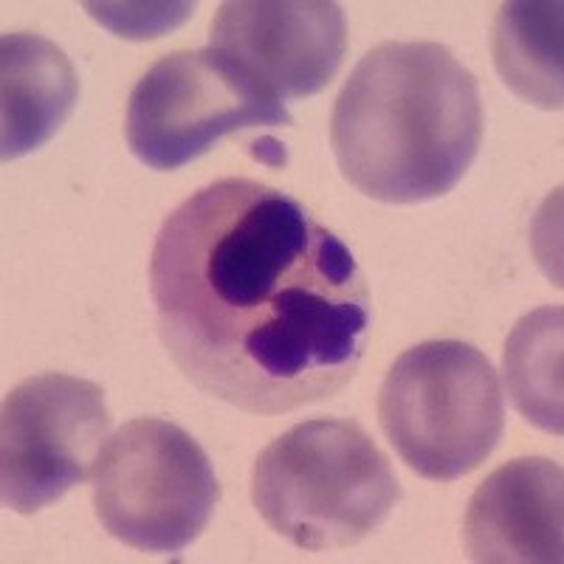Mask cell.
<instances>
[{"instance_id": "cell-1", "label": "cell", "mask_w": 564, "mask_h": 564, "mask_svg": "<svg viewBox=\"0 0 564 564\" xmlns=\"http://www.w3.org/2000/svg\"><path fill=\"white\" fill-rule=\"evenodd\" d=\"M159 339L204 395L285 415L345 390L372 308L352 251L302 200L220 178L170 212L150 257Z\"/></svg>"}, {"instance_id": "cell-2", "label": "cell", "mask_w": 564, "mask_h": 564, "mask_svg": "<svg viewBox=\"0 0 564 564\" xmlns=\"http://www.w3.org/2000/svg\"><path fill=\"white\" fill-rule=\"evenodd\" d=\"M482 139L480 83L441 43H381L361 57L330 119L339 173L381 204L449 195Z\"/></svg>"}, {"instance_id": "cell-3", "label": "cell", "mask_w": 564, "mask_h": 564, "mask_svg": "<svg viewBox=\"0 0 564 564\" xmlns=\"http://www.w3.org/2000/svg\"><path fill=\"white\" fill-rule=\"evenodd\" d=\"M401 500L392 466L356 421H302L251 471V502L300 551H339L379 531Z\"/></svg>"}, {"instance_id": "cell-4", "label": "cell", "mask_w": 564, "mask_h": 564, "mask_svg": "<svg viewBox=\"0 0 564 564\" xmlns=\"http://www.w3.org/2000/svg\"><path fill=\"white\" fill-rule=\"evenodd\" d=\"M379 423L423 480L455 482L491 457L506 430L500 379L477 347L423 341L398 356L379 395Z\"/></svg>"}, {"instance_id": "cell-5", "label": "cell", "mask_w": 564, "mask_h": 564, "mask_svg": "<svg viewBox=\"0 0 564 564\" xmlns=\"http://www.w3.org/2000/svg\"><path fill=\"white\" fill-rule=\"evenodd\" d=\"M94 511L116 542L178 556L209 525L220 482L193 435L161 417L124 423L94 463Z\"/></svg>"}, {"instance_id": "cell-6", "label": "cell", "mask_w": 564, "mask_h": 564, "mask_svg": "<svg viewBox=\"0 0 564 564\" xmlns=\"http://www.w3.org/2000/svg\"><path fill=\"white\" fill-rule=\"evenodd\" d=\"M280 124H294L282 99L238 59L206 45L161 57L135 83L124 139L141 164L173 173L238 130Z\"/></svg>"}, {"instance_id": "cell-7", "label": "cell", "mask_w": 564, "mask_h": 564, "mask_svg": "<svg viewBox=\"0 0 564 564\" xmlns=\"http://www.w3.org/2000/svg\"><path fill=\"white\" fill-rule=\"evenodd\" d=\"M110 430L105 390L43 372L20 381L0 406V497L23 517L54 506L94 471Z\"/></svg>"}, {"instance_id": "cell-8", "label": "cell", "mask_w": 564, "mask_h": 564, "mask_svg": "<svg viewBox=\"0 0 564 564\" xmlns=\"http://www.w3.org/2000/svg\"><path fill=\"white\" fill-rule=\"evenodd\" d=\"M209 45L246 65L280 99H305L339 74L347 20L327 0H229L212 20Z\"/></svg>"}, {"instance_id": "cell-9", "label": "cell", "mask_w": 564, "mask_h": 564, "mask_svg": "<svg viewBox=\"0 0 564 564\" xmlns=\"http://www.w3.org/2000/svg\"><path fill=\"white\" fill-rule=\"evenodd\" d=\"M466 547L482 564H558L564 551V471L547 457H520L471 494Z\"/></svg>"}, {"instance_id": "cell-10", "label": "cell", "mask_w": 564, "mask_h": 564, "mask_svg": "<svg viewBox=\"0 0 564 564\" xmlns=\"http://www.w3.org/2000/svg\"><path fill=\"white\" fill-rule=\"evenodd\" d=\"M79 99V77L59 45L18 32L0 40V153L23 159L45 148L68 122Z\"/></svg>"}, {"instance_id": "cell-11", "label": "cell", "mask_w": 564, "mask_h": 564, "mask_svg": "<svg viewBox=\"0 0 564 564\" xmlns=\"http://www.w3.org/2000/svg\"><path fill=\"white\" fill-rule=\"evenodd\" d=\"M494 68L506 88L542 110H562V3H502L491 32Z\"/></svg>"}, {"instance_id": "cell-12", "label": "cell", "mask_w": 564, "mask_h": 564, "mask_svg": "<svg viewBox=\"0 0 564 564\" xmlns=\"http://www.w3.org/2000/svg\"><path fill=\"white\" fill-rule=\"evenodd\" d=\"M558 305L531 311L517 322L506 345V387L513 410L536 430L562 435V336Z\"/></svg>"}, {"instance_id": "cell-13", "label": "cell", "mask_w": 564, "mask_h": 564, "mask_svg": "<svg viewBox=\"0 0 564 564\" xmlns=\"http://www.w3.org/2000/svg\"><path fill=\"white\" fill-rule=\"evenodd\" d=\"M85 9L116 37L128 40L161 37L195 12L193 3H85Z\"/></svg>"}]
</instances>
